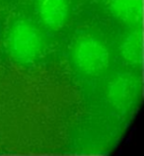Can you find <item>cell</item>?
I'll return each instance as SVG.
<instances>
[{
	"label": "cell",
	"mask_w": 144,
	"mask_h": 156,
	"mask_svg": "<svg viewBox=\"0 0 144 156\" xmlns=\"http://www.w3.org/2000/svg\"><path fill=\"white\" fill-rule=\"evenodd\" d=\"M108 8L118 21L126 26L137 28L143 18L142 0H108Z\"/></svg>",
	"instance_id": "obj_5"
},
{
	"label": "cell",
	"mask_w": 144,
	"mask_h": 156,
	"mask_svg": "<svg viewBox=\"0 0 144 156\" xmlns=\"http://www.w3.org/2000/svg\"><path fill=\"white\" fill-rule=\"evenodd\" d=\"M142 34L140 30L136 28L127 35L121 47V52L127 63L131 65H140L142 62L143 53Z\"/></svg>",
	"instance_id": "obj_6"
},
{
	"label": "cell",
	"mask_w": 144,
	"mask_h": 156,
	"mask_svg": "<svg viewBox=\"0 0 144 156\" xmlns=\"http://www.w3.org/2000/svg\"><path fill=\"white\" fill-rule=\"evenodd\" d=\"M140 93V80L131 73H121L110 83L108 99L118 111L127 112L137 104Z\"/></svg>",
	"instance_id": "obj_3"
},
{
	"label": "cell",
	"mask_w": 144,
	"mask_h": 156,
	"mask_svg": "<svg viewBox=\"0 0 144 156\" xmlns=\"http://www.w3.org/2000/svg\"><path fill=\"white\" fill-rule=\"evenodd\" d=\"M7 44L12 58L21 64L33 63L40 57L44 48L40 30L27 20H19L13 24Z\"/></svg>",
	"instance_id": "obj_1"
},
{
	"label": "cell",
	"mask_w": 144,
	"mask_h": 156,
	"mask_svg": "<svg viewBox=\"0 0 144 156\" xmlns=\"http://www.w3.org/2000/svg\"><path fill=\"white\" fill-rule=\"evenodd\" d=\"M37 11L43 24L51 31H58L69 17L68 0H37Z\"/></svg>",
	"instance_id": "obj_4"
},
{
	"label": "cell",
	"mask_w": 144,
	"mask_h": 156,
	"mask_svg": "<svg viewBox=\"0 0 144 156\" xmlns=\"http://www.w3.org/2000/svg\"><path fill=\"white\" fill-rule=\"evenodd\" d=\"M72 60L80 72L98 75L110 65V52L102 42L92 37H82L72 48Z\"/></svg>",
	"instance_id": "obj_2"
}]
</instances>
